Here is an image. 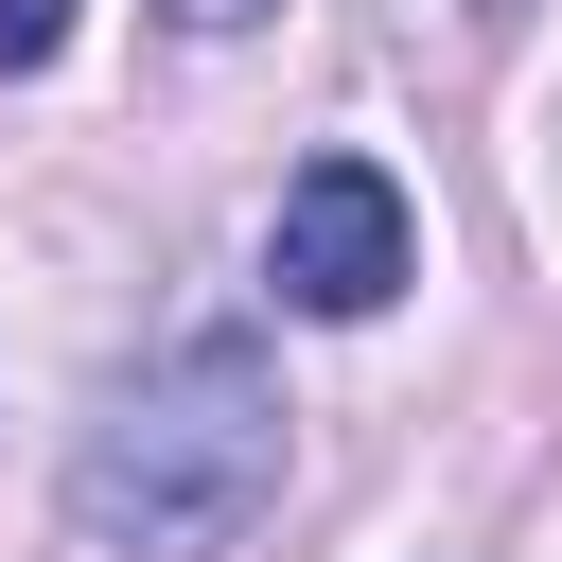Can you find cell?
<instances>
[{
	"mask_svg": "<svg viewBox=\"0 0 562 562\" xmlns=\"http://www.w3.org/2000/svg\"><path fill=\"white\" fill-rule=\"evenodd\" d=\"M70 53V0H0V70H53Z\"/></svg>",
	"mask_w": 562,
	"mask_h": 562,
	"instance_id": "3957f363",
	"label": "cell"
},
{
	"mask_svg": "<svg viewBox=\"0 0 562 562\" xmlns=\"http://www.w3.org/2000/svg\"><path fill=\"white\" fill-rule=\"evenodd\" d=\"M281 439H299V404H281L263 334L211 316L140 386H105V422L70 439V544L88 562H228L281 509Z\"/></svg>",
	"mask_w": 562,
	"mask_h": 562,
	"instance_id": "6da1fadb",
	"label": "cell"
},
{
	"mask_svg": "<svg viewBox=\"0 0 562 562\" xmlns=\"http://www.w3.org/2000/svg\"><path fill=\"white\" fill-rule=\"evenodd\" d=\"M263 281H281V316H386V299L422 281L404 176H386V158H299L281 211H263Z\"/></svg>",
	"mask_w": 562,
	"mask_h": 562,
	"instance_id": "7a4b0ae2",
	"label": "cell"
},
{
	"mask_svg": "<svg viewBox=\"0 0 562 562\" xmlns=\"http://www.w3.org/2000/svg\"><path fill=\"white\" fill-rule=\"evenodd\" d=\"M158 18H176V35H246L263 0H158Z\"/></svg>",
	"mask_w": 562,
	"mask_h": 562,
	"instance_id": "277c9868",
	"label": "cell"
}]
</instances>
